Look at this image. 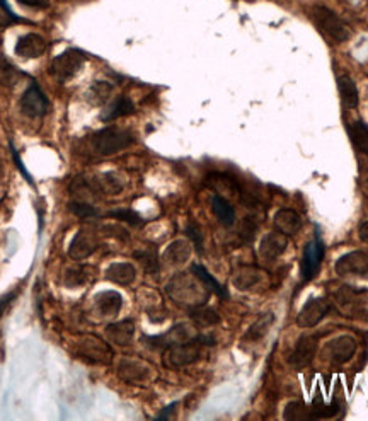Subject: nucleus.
<instances>
[{
    "mask_svg": "<svg viewBox=\"0 0 368 421\" xmlns=\"http://www.w3.org/2000/svg\"><path fill=\"white\" fill-rule=\"evenodd\" d=\"M94 188L101 193H108V195H118L123 190V183L117 174H104L94 179Z\"/></svg>",
    "mask_w": 368,
    "mask_h": 421,
    "instance_id": "nucleus-30",
    "label": "nucleus"
},
{
    "mask_svg": "<svg viewBox=\"0 0 368 421\" xmlns=\"http://www.w3.org/2000/svg\"><path fill=\"white\" fill-rule=\"evenodd\" d=\"M186 235L193 240V246H195L196 251H203V234H201V229L196 223H190L186 227Z\"/></svg>",
    "mask_w": 368,
    "mask_h": 421,
    "instance_id": "nucleus-37",
    "label": "nucleus"
},
{
    "mask_svg": "<svg viewBox=\"0 0 368 421\" xmlns=\"http://www.w3.org/2000/svg\"><path fill=\"white\" fill-rule=\"evenodd\" d=\"M84 355H89V360H92L94 363H109L113 358L111 348L101 339L91 336L84 341Z\"/></svg>",
    "mask_w": 368,
    "mask_h": 421,
    "instance_id": "nucleus-17",
    "label": "nucleus"
},
{
    "mask_svg": "<svg viewBox=\"0 0 368 421\" xmlns=\"http://www.w3.org/2000/svg\"><path fill=\"white\" fill-rule=\"evenodd\" d=\"M191 338L190 329H188L186 324H178L174 326L169 333L162 334V336H151L144 338L145 343H147L151 348H169L173 345H178V343H184Z\"/></svg>",
    "mask_w": 368,
    "mask_h": 421,
    "instance_id": "nucleus-15",
    "label": "nucleus"
},
{
    "mask_svg": "<svg viewBox=\"0 0 368 421\" xmlns=\"http://www.w3.org/2000/svg\"><path fill=\"white\" fill-rule=\"evenodd\" d=\"M174 407H176V403H174V405L168 406V407H164V411H162L161 415H157V420H168L169 415L174 411Z\"/></svg>",
    "mask_w": 368,
    "mask_h": 421,
    "instance_id": "nucleus-44",
    "label": "nucleus"
},
{
    "mask_svg": "<svg viewBox=\"0 0 368 421\" xmlns=\"http://www.w3.org/2000/svg\"><path fill=\"white\" fill-rule=\"evenodd\" d=\"M109 217H113V218H118V220H121V222H126V223H130V225H134V227H140V225H144V218L140 217L139 213L136 212H134V210H125V208H119V210H113V212H109Z\"/></svg>",
    "mask_w": 368,
    "mask_h": 421,
    "instance_id": "nucleus-34",
    "label": "nucleus"
},
{
    "mask_svg": "<svg viewBox=\"0 0 368 421\" xmlns=\"http://www.w3.org/2000/svg\"><path fill=\"white\" fill-rule=\"evenodd\" d=\"M254 232H256V223H252L251 218H246V220H244V225H242L244 240H251L252 238H254Z\"/></svg>",
    "mask_w": 368,
    "mask_h": 421,
    "instance_id": "nucleus-41",
    "label": "nucleus"
},
{
    "mask_svg": "<svg viewBox=\"0 0 368 421\" xmlns=\"http://www.w3.org/2000/svg\"><path fill=\"white\" fill-rule=\"evenodd\" d=\"M135 257L144 265L145 272L147 273H157L159 272V261H157V255L153 249H145V251H136Z\"/></svg>",
    "mask_w": 368,
    "mask_h": 421,
    "instance_id": "nucleus-33",
    "label": "nucleus"
},
{
    "mask_svg": "<svg viewBox=\"0 0 368 421\" xmlns=\"http://www.w3.org/2000/svg\"><path fill=\"white\" fill-rule=\"evenodd\" d=\"M212 210L218 218V222L225 227H232L235 223V210L224 196L215 195L212 198Z\"/></svg>",
    "mask_w": 368,
    "mask_h": 421,
    "instance_id": "nucleus-25",
    "label": "nucleus"
},
{
    "mask_svg": "<svg viewBox=\"0 0 368 421\" xmlns=\"http://www.w3.org/2000/svg\"><path fill=\"white\" fill-rule=\"evenodd\" d=\"M135 111L134 102H131L130 97H118L117 101L113 102L109 107H106L104 111L101 113V119L102 122H113V119L123 118V116L131 114Z\"/></svg>",
    "mask_w": 368,
    "mask_h": 421,
    "instance_id": "nucleus-24",
    "label": "nucleus"
},
{
    "mask_svg": "<svg viewBox=\"0 0 368 421\" xmlns=\"http://www.w3.org/2000/svg\"><path fill=\"white\" fill-rule=\"evenodd\" d=\"M324 257V244L320 239H312L307 243L303 249L302 263H301V278L303 282H310L319 272V266L323 263Z\"/></svg>",
    "mask_w": 368,
    "mask_h": 421,
    "instance_id": "nucleus-6",
    "label": "nucleus"
},
{
    "mask_svg": "<svg viewBox=\"0 0 368 421\" xmlns=\"http://www.w3.org/2000/svg\"><path fill=\"white\" fill-rule=\"evenodd\" d=\"M135 266L130 263H113L106 270V278L118 285H130L135 280Z\"/></svg>",
    "mask_w": 368,
    "mask_h": 421,
    "instance_id": "nucleus-22",
    "label": "nucleus"
},
{
    "mask_svg": "<svg viewBox=\"0 0 368 421\" xmlns=\"http://www.w3.org/2000/svg\"><path fill=\"white\" fill-rule=\"evenodd\" d=\"M85 57L79 50H67L60 53L51 63V74H53L60 82H67L72 77H75L84 67Z\"/></svg>",
    "mask_w": 368,
    "mask_h": 421,
    "instance_id": "nucleus-4",
    "label": "nucleus"
},
{
    "mask_svg": "<svg viewBox=\"0 0 368 421\" xmlns=\"http://www.w3.org/2000/svg\"><path fill=\"white\" fill-rule=\"evenodd\" d=\"M191 272H193V275H195L196 278H198V280L203 283L205 287H207L208 290H212V292H215V294L218 295V297H222V299H227L229 297V294H227V290L224 289V287L220 285V283H218L215 278L212 277V275H210L208 272H207V268H205V266H201V265H193L191 266Z\"/></svg>",
    "mask_w": 368,
    "mask_h": 421,
    "instance_id": "nucleus-27",
    "label": "nucleus"
},
{
    "mask_svg": "<svg viewBox=\"0 0 368 421\" xmlns=\"http://www.w3.org/2000/svg\"><path fill=\"white\" fill-rule=\"evenodd\" d=\"M94 249H96V243H94L92 235L85 234L82 230L75 235L74 240H72L68 255H70V257H74V260H84V257L91 255Z\"/></svg>",
    "mask_w": 368,
    "mask_h": 421,
    "instance_id": "nucleus-23",
    "label": "nucleus"
},
{
    "mask_svg": "<svg viewBox=\"0 0 368 421\" xmlns=\"http://www.w3.org/2000/svg\"><path fill=\"white\" fill-rule=\"evenodd\" d=\"M215 345L213 338L210 336H198L195 339H188L184 343L169 346L164 353V365L168 368H181L186 367L200 358L201 346Z\"/></svg>",
    "mask_w": 368,
    "mask_h": 421,
    "instance_id": "nucleus-1",
    "label": "nucleus"
},
{
    "mask_svg": "<svg viewBox=\"0 0 368 421\" xmlns=\"http://www.w3.org/2000/svg\"><path fill=\"white\" fill-rule=\"evenodd\" d=\"M331 311V302L328 299H309L297 316L298 328H315Z\"/></svg>",
    "mask_w": 368,
    "mask_h": 421,
    "instance_id": "nucleus-5",
    "label": "nucleus"
},
{
    "mask_svg": "<svg viewBox=\"0 0 368 421\" xmlns=\"http://www.w3.org/2000/svg\"><path fill=\"white\" fill-rule=\"evenodd\" d=\"M151 373V367L147 363L140 362V360H123L118 368V375L125 382H130V384L148 380Z\"/></svg>",
    "mask_w": 368,
    "mask_h": 421,
    "instance_id": "nucleus-13",
    "label": "nucleus"
},
{
    "mask_svg": "<svg viewBox=\"0 0 368 421\" xmlns=\"http://www.w3.org/2000/svg\"><path fill=\"white\" fill-rule=\"evenodd\" d=\"M319 336H302L288 356V363L295 371H302L307 365L312 363L315 353H318Z\"/></svg>",
    "mask_w": 368,
    "mask_h": 421,
    "instance_id": "nucleus-9",
    "label": "nucleus"
},
{
    "mask_svg": "<svg viewBox=\"0 0 368 421\" xmlns=\"http://www.w3.org/2000/svg\"><path fill=\"white\" fill-rule=\"evenodd\" d=\"M17 297V290L14 292H9V294L4 295V297H0V319H2V316L6 314L7 307L11 306L12 300H14Z\"/></svg>",
    "mask_w": 368,
    "mask_h": 421,
    "instance_id": "nucleus-39",
    "label": "nucleus"
},
{
    "mask_svg": "<svg viewBox=\"0 0 368 421\" xmlns=\"http://www.w3.org/2000/svg\"><path fill=\"white\" fill-rule=\"evenodd\" d=\"M261 273L254 268H246L242 272L237 273V277L234 278V285L237 287L239 290H247L251 287H254L256 283H259Z\"/></svg>",
    "mask_w": 368,
    "mask_h": 421,
    "instance_id": "nucleus-32",
    "label": "nucleus"
},
{
    "mask_svg": "<svg viewBox=\"0 0 368 421\" xmlns=\"http://www.w3.org/2000/svg\"><path fill=\"white\" fill-rule=\"evenodd\" d=\"M19 4L28 7H34V9H45L50 6V0H19Z\"/></svg>",
    "mask_w": 368,
    "mask_h": 421,
    "instance_id": "nucleus-42",
    "label": "nucleus"
},
{
    "mask_svg": "<svg viewBox=\"0 0 368 421\" xmlns=\"http://www.w3.org/2000/svg\"><path fill=\"white\" fill-rule=\"evenodd\" d=\"M17 77L19 74L16 72V68L11 65V63H7L6 60H0V80H2L4 84H16Z\"/></svg>",
    "mask_w": 368,
    "mask_h": 421,
    "instance_id": "nucleus-36",
    "label": "nucleus"
},
{
    "mask_svg": "<svg viewBox=\"0 0 368 421\" xmlns=\"http://www.w3.org/2000/svg\"><path fill=\"white\" fill-rule=\"evenodd\" d=\"M283 418H285V420H290V421H305V420H312L310 406L303 405V403H301V401L288 403V405H286V407H285Z\"/></svg>",
    "mask_w": 368,
    "mask_h": 421,
    "instance_id": "nucleus-31",
    "label": "nucleus"
},
{
    "mask_svg": "<svg viewBox=\"0 0 368 421\" xmlns=\"http://www.w3.org/2000/svg\"><path fill=\"white\" fill-rule=\"evenodd\" d=\"M337 89H340V96L343 105L346 107H350V110H355V107L358 106V102H360V96H358V87L352 77H337Z\"/></svg>",
    "mask_w": 368,
    "mask_h": 421,
    "instance_id": "nucleus-20",
    "label": "nucleus"
},
{
    "mask_svg": "<svg viewBox=\"0 0 368 421\" xmlns=\"http://www.w3.org/2000/svg\"><path fill=\"white\" fill-rule=\"evenodd\" d=\"M335 299L336 304L341 309V312H345V316H355L358 314V312H362L363 306H365L367 302L365 292L353 289V287L350 285L341 287L335 294Z\"/></svg>",
    "mask_w": 368,
    "mask_h": 421,
    "instance_id": "nucleus-10",
    "label": "nucleus"
},
{
    "mask_svg": "<svg viewBox=\"0 0 368 421\" xmlns=\"http://www.w3.org/2000/svg\"><path fill=\"white\" fill-rule=\"evenodd\" d=\"M190 255H191V246L188 240H174V243L166 249L164 257L171 265H183L186 263Z\"/></svg>",
    "mask_w": 368,
    "mask_h": 421,
    "instance_id": "nucleus-26",
    "label": "nucleus"
},
{
    "mask_svg": "<svg viewBox=\"0 0 368 421\" xmlns=\"http://www.w3.org/2000/svg\"><path fill=\"white\" fill-rule=\"evenodd\" d=\"M46 51V41L45 38L40 36L36 33L24 34L23 38H19L16 45V55L23 58H38L41 57Z\"/></svg>",
    "mask_w": 368,
    "mask_h": 421,
    "instance_id": "nucleus-14",
    "label": "nucleus"
},
{
    "mask_svg": "<svg viewBox=\"0 0 368 421\" xmlns=\"http://www.w3.org/2000/svg\"><path fill=\"white\" fill-rule=\"evenodd\" d=\"M111 92H113V85L109 82H104V80H97V82H94L91 87H89L85 97H87V101L91 102L92 106H101L109 100Z\"/></svg>",
    "mask_w": 368,
    "mask_h": 421,
    "instance_id": "nucleus-28",
    "label": "nucleus"
},
{
    "mask_svg": "<svg viewBox=\"0 0 368 421\" xmlns=\"http://www.w3.org/2000/svg\"><path fill=\"white\" fill-rule=\"evenodd\" d=\"M357 339L353 336H348V334H343V336L332 339V341L328 343V355L331 358V362L337 365H343L353 358L355 353H357Z\"/></svg>",
    "mask_w": 368,
    "mask_h": 421,
    "instance_id": "nucleus-11",
    "label": "nucleus"
},
{
    "mask_svg": "<svg viewBox=\"0 0 368 421\" xmlns=\"http://www.w3.org/2000/svg\"><path fill=\"white\" fill-rule=\"evenodd\" d=\"M70 212L80 218L97 217V210L87 203H70Z\"/></svg>",
    "mask_w": 368,
    "mask_h": 421,
    "instance_id": "nucleus-38",
    "label": "nucleus"
},
{
    "mask_svg": "<svg viewBox=\"0 0 368 421\" xmlns=\"http://www.w3.org/2000/svg\"><path fill=\"white\" fill-rule=\"evenodd\" d=\"M191 317L201 326L217 324V322L220 321V317H218L217 312L212 311V309H196V311L191 312Z\"/></svg>",
    "mask_w": 368,
    "mask_h": 421,
    "instance_id": "nucleus-35",
    "label": "nucleus"
},
{
    "mask_svg": "<svg viewBox=\"0 0 368 421\" xmlns=\"http://www.w3.org/2000/svg\"><path fill=\"white\" fill-rule=\"evenodd\" d=\"M350 139H352L355 149L357 152L367 159L368 162V127L365 122L358 119V122H353L348 127Z\"/></svg>",
    "mask_w": 368,
    "mask_h": 421,
    "instance_id": "nucleus-21",
    "label": "nucleus"
},
{
    "mask_svg": "<svg viewBox=\"0 0 368 421\" xmlns=\"http://www.w3.org/2000/svg\"><path fill=\"white\" fill-rule=\"evenodd\" d=\"M358 235H360L363 243L368 244V220L360 223V227H358Z\"/></svg>",
    "mask_w": 368,
    "mask_h": 421,
    "instance_id": "nucleus-43",
    "label": "nucleus"
},
{
    "mask_svg": "<svg viewBox=\"0 0 368 421\" xmlns=\"http://www.w3.org/2000/svg\"><path fill=\"white\" fill-rule=\"evenodd\" d=\"M21 110L29 118H41L48 113L50 101L38 85H29L21 97Z\"/></svg>",
    "mask_w": 368,
    "mask_h": 421,
    "instance_id": "nucleus-8",
    "label": "nucleus"
},
{
    "mask_svg": "<svg viewBox=\"0 0 368 421\" xmlns=\"http://www.w3.org/2000/svg\"><path fill=\"white\" fill-rule=\"evenodd\" d=\"M312 19L319 26L320 31L331 38V40H335L336 43L348 41L350 36H352V31H350V28L346 26L345 21L341 19L336 12H332L331 9L315 6L312 9Z\"/></svg>",
    "mask_w": 368,
    "mask_h": 421,
    "instance_id": "nucleus-3",
    "label": "nucleus"
},
{
    "mask_svg": "<svg viewBox=\"0 0 368 421\" xmlns=\"http://www.w3.org/2000/svg\"><path fill=\"white\" fill-rule=\"evenodd\" d=\"M340 277H368V252L352 251L343 255L335 265Z\"/></svg>",
    "mask_w": 368,
    "mask_h": 421,
    "instance_id": "nucleus-7",
    "label": "nucleus"
},
{
    "mask_svg": "<svg viewBox=\"0 0 368 421\" xmlns=\"http://www.w3.org/2000/svg\"><path fill=\"white\" fill-rule=\"evenodd\" d=\"M134 142L135 139L130 132L111 127L97 132L92 137V147L99 156H113V154L119 152V150L130 147Z\"/></svg>",
    "mask_w": 368,
    "mask_h": 421,
    "instance_id": "nucleus-2",
    "label": "nucleus"
},
{
    "mask_svg": "<svg viewBox=\"0 0 368 421\" xmlns=\"http://www.w3.org/2000/svg\"><path fill=\"white\" fill-rule=\"evenodd\" d=\"M275 225L280 232L286 235H292L295 232L301 230L302 218L295 210L292 208H281L275 213Z\"/></svg>",
    "mask_w": 368,
    "mask_h": 421,
    "instance_id": "nucleus-16",
    "label": "nucleus"
},
{
    "mask_svg": "<svg viewBox=\"0 0 368 421\" xmlns=\"http://www.w3.org/2000/svg\"><path fill=\"white\" fill-rule=\"evenodd\" d=\"M11 150H12V157H14V161H16V166H17V169H19V171H21V174H23V176H24V178H26V181H28L29 184H33V178H31V174H29V173H28V171H26V167H24V164H23V162H21V159H19V154H17V152H16V149H14V147H12V145H11Z\"/></svg>",
    "mask_w": 368,
    "mask_h": 421,
    "instance_id": "nucleus-40",
    "label": "nucleus"
},
{
    "mask_svg": "<svg viewBox=\"0 0 368 421\" xmlns=\"http://www.w3.org/2000/svg\"><path fill=\"white\" fill-rule=\"evenodd\" d=\"M96 307L102 316H117L123 307V297L114 290L101 292L96 297Z\"/></svg>",
    "mask_w": 368,
    "mask_h": 421,
    "instance_id": "nucleus-18",
    "label": "nucleus"
},
{
    "mask_svg": "<svg viewBox=\"0 0 368 421\" xmlns=\"http://www.w3.org/2000/svg\"><path fill=\"white\" fill-rule=\"evenodd\" d=\"M106 334H108L111 341L117 343L119 346L130 345L135 334L134 321H121L117 322V324H111L108 326V329H106Z\"/></svg>",
    "mask_w": 368,
    "mask_h": 421,
    "instance_id": "nucleus-19",
    "label": "nucleus"
},
{
    "mask_svg": "<svg viewBox=\"0 0 368 421\" xmlns=\"http://www.w3.org/2000/svg\"><path fill=\"white\" fill-rule=\"evenodd\" d=\"M273 322H275V314H273V312H266V314H263L258 321L254 322V324L251 326L249 331H247L246 339H249V341H258V339L264 338L269 328L273 326Z\"/></svg>",
    "mask_w": 368,
    "mask_h": 421,
    "instance_id": "nucleus-29",
    "label": "nucleus"
},
{
    "mask_svg": "<svg viewBox=\"0 0 368 421\" xmlns=\"http://www.w3.org/2000/svg\"><path fill=\"white\" fill-rule=\"evenodd\" d=\"M286 247H288V235L283 232H269L261 239L258 251L263 260L271 261L283 255Z\"/></svg>",
    "mask_w": 368,
    "mask_h": 421,
    "instance_id": "nucleus-12",
    "label": "nucleus"
}]
</instances>
